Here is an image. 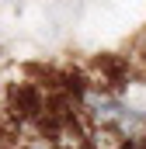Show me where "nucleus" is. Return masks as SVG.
Returning a JSON list of instances; mask_svg holds the SVG:
<instances>
[{"label":"nucleus","mask_w":146,"mask_h":149,"mask_svg":"<svg viewBox=\"0 0 146 149\" xmlns=\"http://www.w3.org/2000/svg\"><path fill=\"white\" fill-rule=\"evenodd\" d=\"M25 149H52V146H45V142H35V146H25Z\"/></svg>","instance_id":"1"}]
</instances>
